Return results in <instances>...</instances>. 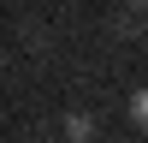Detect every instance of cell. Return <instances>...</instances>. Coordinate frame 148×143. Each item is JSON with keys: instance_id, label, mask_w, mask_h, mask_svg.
<instances>
[{"instance_id": "cell-1", "label": "cell", "mask_w": 148, "mask_h": 143, "mask_svg": "<svg viewBox=\"0 0 148 143\" xmlns=\"http://www.w3.org/2000/svg\"><path fill=\"white\" fill-rule=\"evenodd\" d=\"M65 137H71V143H89V137H95V119H89V113H71V119H65Z\"/></svg>"}, {"instance_id": "cell-2", "label": "cell", "mask_w": 148, "mask_h": 143, "mask_svg": "<svg viewBox=\"0 0 148 143\" xmlns=\"http://www.w3.org/2000/svg\"><path fill=\"white\" fill-rule=\"evenodd\" d=\"M130 119H136V125H142V131H148V90H142V95H136V101H130Z\"/></svg>"}, {"instance_id": "cell-3", "label": "cell", "mask_w": 148, "mask_h": 143, "mask_svg": "<svg viewBox=\"0 0 148 143\" xmlns=\"http://www.w3.org/2000/svg\"><path fill=\"white\" fill-rule=\"evenodd\" d=\"M125 6H130V12H148V0H125Z\"/></svg>"}]
</instances>
